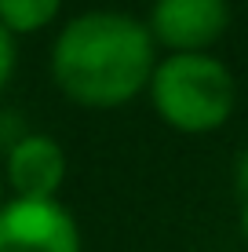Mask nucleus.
Masks as SVG:
<instances>
[{"label":"nucleus","instance_id":"f257e3e1","mask_svg":"<svg viewBox=\"0 0 248 252\" xmlns=\"http://www.w3.org/2000/svg\"><path fill=\"white\" fill-rule=\"evenodd\" d=\"M146 22L124 11H84L51 44V81L77 106L117 110L150 88L157 69Z\"/></svg>","mask_w":248,"mask_h":252},{"label":"nucleus","instance_id":"f03ea898","mask_svg":"<svg viewBox=\"0 0 248 252\" xmlns=\"http://www.w3.org/2000/svg\"><path fill=\"white\" fill-rule=\"evenodd\" d=\"M150 102L168 128L204 135L223 128L237 102V81L212 51L168 55L150 77Z\"/></svg>","mask_w":248,"mask_h":252},{"label":"nucleus","instance_id":"7ed1b4c3","mask_svg":"<svg viewBox=\"0 0 248 252\" xmlns=\"http://www.w3.org/2000/svg\"><path fill=\"white\" fill-rule=\"evenodd\" d=\"M0 252H81V230L66 205L11 197L0 205Z\"/></svg>","mask_w":248,"mask_h":252},{"label":"nucleus","instance_id":"20e7f679","mask_svg":"<svg viewBox=\"0 0 248 252\" xmlns=\"http://www.w3.org/2000/svg\"><path fill=\"white\" fill-rule=\"evenodd\" d=\"M230 26V0H153L146 30L172 55L208 51Z\"/></svg>","mask_w":248,"mask_h":252},{"label":"nucleus","instance_id":"39448f33","mask_svg":"<svg viewBox=\"0 0 248 252\" xmlns=\"http://www.w3.org/2000/svg\"><path fill=\"white\" fill-rule=\"evenodd\" d=\"M7 183L15 197L26 201H55L58 187L66 183V150L51 135H22L7 150Z\"/></svg>","mask_w":248,"mask_h":252},{"label":"nucleus","instance_id":"423d86ee","mask_svg":"<svg viewBox=\"0 0 248 252\" xmlns=\"http://www.w3.org/2000/svg\"><path fill=\"white\" fill-rule=\"evenodd\" d=\"M58 11H62V0H0V26L11 37L37 33L55 22Z\"/></svg>","mask_w":248,"mask_h":252},{"label":"nucleus","instance_id":"0eeeda50","mask_svg":"<svg viewBox=\"0 0 248 252\" xmlns=\"http://www.w3.org/2000/svg\"><path fill=\"white\" fill-rule=\"evenodd\" d=\"M11 73H15V37L0 26V92L7 88Z\"/></svg>","mask_w":248,"mask_h":252},{"label":"nucleus","instance_id":"6e6552de","mask_svg":"<svg viewBox=\"0 0 248 252\" xmlns=\"http://www.w3.org/2000/svg\"><path fill=\"white\" fill-rule=\"evenodd\" d=\"M234 187H237V197L248 201V150H241L234 161Z\"/></svg>","mask_w":248,"mask_h":252},{"label":"nucleus","instance_id":"1a4fd4ad","mask_svg":"<svg viewBox=\"0 0 248 252\" xmlns=\"http://www.w3.org/2000/svg\"><path fill=\"white\" fill-rule=\"evenodd\" d=\"M237 223H241V234L248 238V201H241V220H237Z\"/></svg>","mask_w":248,"mask_h":252}]
</instances>
